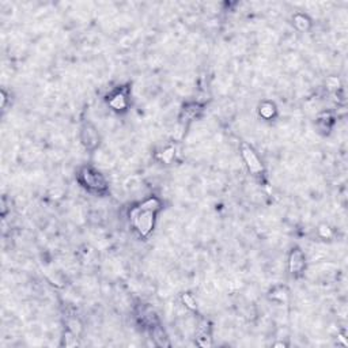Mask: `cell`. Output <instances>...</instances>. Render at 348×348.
I'll use <instances>...</instances> for the list:
<instances>
[{
  "mask_svg": "<svg viewBox=\"0 0 348 348\" xmlns=\"http://www.w3.org/2000/svg\"><path fill=\"white\" fill-rule=\"evenodd\" d=\"M158 208H159L158 200L150 199L132 211V222L142 236H147L152 230L154 216Z\"/></svg>",
  "mask_w": 348,
  "mask_h": 348,
  "instance_id": "cell-1",
  "label": "cell"
},
{
  "mask_svg": "<svg viewBox=\"0 0 348 348\" xmlns=\"http://www.w3.org/2000/svg\"><path fill=\"white\" fill-rule=\"evenodd\" d=\"M82 180L86 184V187H89L90 189H96V191H101L105 189V181L103 178L99 176V173L94 172L91 169H85L82 172Z\"/></svg>",
  "mask_w": 348,
  "mask_h": 348,
  "instance_id": "cell-2",
  "label": "cell"
},
{
  "mask_svg": "<svg viewBox=\"0 0 348 348\" xmlns=\"http://www.w3.org/2000/svg\"><path fill=\"white\" fill-rule=\"evenodd\" d=\"M242 155H244V159L247 162L249 170H250L253 174H257V173L261 172V162H260V159H258L257 155L254 154V151H253L252 149H249L248 146H244V147H242Z\"/></svg>",
  "mask_w": 348,
  "mask_h": 348,
  "instance_id": "cell-3",
  "label": "cell"
},
{
  "mask_svg": "<svg viewBox=\"0 0 348 348\" xmlns=\"http://www.w3.org/2000/svg\"><path fill=\"white\" fill-rule=\"evenodd\" d=\"M305 267V258L299 250H295L290 257V269L293 273H299Z\"/></svg>",
  "mask_w": 348,
  "mask_h": 348,
  "instance_id": "cell-4",
  "label": "cell"
},
{
  "mask_svg": "<svg viewBox=\"0 0 348 348\" xmlns=\"http://www.w3.org/2000/svg\"><path fill=\"white\" fill-rule=\"evenodd\" d=\"M83 142L86 143V146L91 147V146L97 145V132L93 128H86L83 131Z\"/></svg>",
  "mask_w": 348,
  "mask_h": 348,
  "instance_id": "cell-5",
  "label": "cell"
},
{
  "mask_svg": "<svg viewBox=\"0 0 348 348\" xmlns=\"http://www.w3.org/2000/svg\"><path fill=\"white\" fill-rule=\"evenodd\" d=\"M110 105H112L114 109H121V107L125 106V97L123 94H117V96L113 98L110 101Z\"/></svg>",
  "mask_w": 348,
  "mask_h": 348,
  "instance_id": "cell-6",
  "label": "cell"
}]
</instances>
